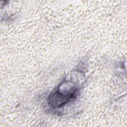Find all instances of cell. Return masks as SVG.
I'll return each instance as SVG.
<instances>
[{
  "label": "cell",
  "mask_w": 127,
  "mask_h": 127,
  "mask_svg": "<svg viewBox=\"0 0 127 127\" xmlns=\"http://www.w3.org/2000/svg\"><path fill=\"white\" fill-rule=\"evenodd\" d=\"M76 92V91H74L64 94L57 91L49 97V104L55 107H61L72 99L75 96Z\"/></svg>",
  "instance_id": "1"
}]
</instances>
